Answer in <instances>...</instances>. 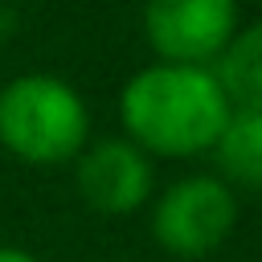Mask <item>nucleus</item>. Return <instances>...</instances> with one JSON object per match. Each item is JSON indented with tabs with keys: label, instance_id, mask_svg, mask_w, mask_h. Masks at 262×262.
I'll return each instance as SVG.
<instances>
[{
	"label": "nucleus",
	"instance_id": "1",
	"mask_svg": "<svg viewBox=\"0 0 262 262\" xmlns=\"http://www.w3.org/2000/svg\"><path fill=\"white\" fill-rule=\"evenodd\" d=\"M233 106L213 74V66H168L151 61L131 74L119 90L123 139L147 156L192 160L213 156Z\"/></svg>",
	"mask_w": 262,
	"mask_h": 262
},
{
	"label": "nucleus",
	"instance_id": "2",
	"mask_svg": "<svg viewBox=\"0 0 262 262\" xmlns=\"http://www.w3.org/2000/svg\"><path fill=\"white\" fill-rule=\"evenodd\" d=\"M90 143V106L57 74H20L0 86V147L33 168L74 164Z\"/></svg>",
	"mask_w": 262,
	"mask_h": 262
},
{
	"label": "nucleus",
	"instance_id": "3",
	"mask_svg": "<svg viewBox=\"0 0 262 262\" xmlns=\"http://www.w3.org/2000/svg\"><path fill=\"white\" fill-rule=\"evenodd\" d=\"M237 225V196L213 172H192L172 180L151 196V237L164 254L196 262L229 242Z\"/></svg>",
	"mask_w": 262,
	"mask_h": 262
},
{
	"label": "nucleus",
	"instance_id": "4",
	"mask_svg": "<svg viewBox=\"0 0 262 262\" xmlns=\"http://www.w3.org/2000/svg\"><path fill=\"white\" fill-rule=\"evenodd\" d=\"M237 29V0H143V37L168 66H213Z\"/></svg>",
	"mask_w": 262,
	"mask_h": 262
},
{
	"label": "nucleus",
	"instance_id": "5",
	"mask_svg": "<svg viewBox=\"0 0 262 262\" xmlns=\"http://www.w3.org/2000/svg\"><path fill=\"white\" fill-rule=\"evenodd\" d=\"M74 184L86 209L123 217L143 209L156 196V168H151V156L139 151L131 139L111 135L82 147V156L74 160Z\"/></svg>",
	"mask_w": 262,
	"mask_h": 262
},
{
	"label": "nucleus",
	"instance_id": "6",
	"mask_svg": "<svg viewBox=\"0 0 262 262\" xmlns=\"http://www.w3.org/2000/svg\"><path fill=\"white\" fill-rule=\"evenodd\" d=\"M213 74L233 111H262V20L233 33L225 53L213 61Z\"/></svg>",
	"mask_w": 262,
	"mask_h": 262
},
{
	"label": "nucleus",
	"instance_id": "7",
	"mask_svg": "<svg viewBox=\"0 0 262 262\" xmlns=\"http://www.w3.org/2000/svg\"><path fill=\"white\" fill-rule=\"evenodd\" d=\"M213 160L221 168V180H237V184H262V111H233Z\"/></svg>",
	"mask_w": 262,
	"mask_h": 262
},
{
	"label": "nucleus",
	"instance_id": "8",
	"mask_svg": "<svg viewBox=\"0 0 262 262\" xmlns=\"http://www.w3.org/2000/svg\"><path fill=\"white\" fill-rule=\"evenodd\" d=\"M0 262H41V258L20 250V246H0Z\"/></svg>",
	"mask_w": 262,
	"mask_h": 262
}]
</instances>
